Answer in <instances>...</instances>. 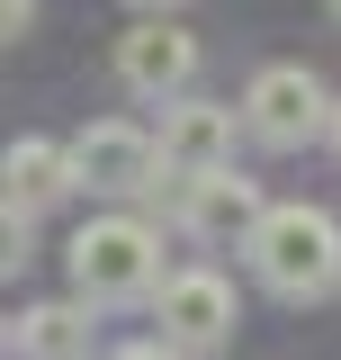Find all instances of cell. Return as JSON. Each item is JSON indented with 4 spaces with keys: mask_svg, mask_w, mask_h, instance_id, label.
Here are the masks:
<instances>
[{
    "mask_svg": "<svg viewBox=\"0 0 341 360\" xmlns=\"http://www.w3.org/2000/svg\"><path fill=\"white\" fill-rule=\"evenodd\" d=\"M333 9H341V0H333Z\"/></svg>",
    "mask_w": 341,
    "mask_h": 360,
    "instance_id": "15",
    "label": "cell"
},
{
    "mask_svg": "<svg viewBox=\"0 0 341 360\" xmlns=\"http://www.w3.org/2000/svg\"><path fill=\"white\" fill-rule=\"evenodd\" d=\"M260 217H269L260 189L234 180V172H198V180H189V207H180V225H189L198 243H234V234H252Z\"/></svg>",
    "mask_w": 341,
    "mask_h": 360,
    "instance_id": "8",
    "label": "cell"
},
{
    "mask_svg": "<svg viewBox=\"0 0 341 360\" xmlns=\"http://www.w3.org/2000/svg\"><path fill=\"white\" fill-rule=\"evenodd\" d=\"M162 172H180V180L234 172V108H215V99H170V117H162Z\"/></svg>",
    "mask_w": 341,
    "mask_h": 360,
    "instance_id": "7",
    "label": "cell"
},
{
    "mask_svg": "<svg viewBox=\"0 0 341 360\" xmlns=\"http://www.w3.org/2000/svg\"><path fill=\"white\" fill-rule=\"evenodd\" d=\"M117 360H189V352H170V342H126Z\"/></svg>",
    "mask_w": 341,
    "mask_h": 360,
    "instance_id": "11",
    "label": "cell"
},
{
    "mask_svg": "<svg viewBox=\"0 0 341 360\" xmlns=\"http://www.w3.org/2000/svg\"><path fill=\"white\" fill-rule=\"evenodd\" d=\"M0 172H9V207H27V217L81 189V162H72V144H45V135H18Z\"/></svg>",
    "mask_w": 341,
    "mask_h": 360,
    "instance_id": "9",
    "label": "cell"
},
{
    "mask_svg": "<svg viewBox=\"0 0 341 360\" xmlns=\"http://www.w3.org/2000/svg\"><path fill=\"white\" fill-rule=\"evenodd\" d=\"M0 18H9V37H27V18H36V0H0Z\"/></svg>",
    "mask_w": 341,
    "mask_h": 360,
    "instance_id": "12",
    "label": "cell"
},
{
    "mask_svg": "<svg viewBox=\"0 0 341 360\" xmlns=\"http://www.w3.org/2000/svg\"><path fill=\"white\" fill-rule=\"evenodd\" d=\"M9 342H18V360H90V307H72V297L27 307Z\"/></svg>",
    "mask_w": 341,
    "mask_h": 360,
    "instance_id": "10",
    "label": "cell"
},
{
    "mask_svg": "<svg viewBox=\"0 0 341 360\" xmlns=\"http://www.w3.org/2000/svg\"><path fill=\"white\" fill-rule=\"evenodd\" d=\"M162 342L189 360H207L234 342V288L215 279V270H170L162 279Z\"/></svg>",
    "mask_w": 341,
    "mask_h": 360,
    "instance_id": "5",
    "label": "cell"
},
{
    "mask_svg": "<svg viewBox=\"0 0 341 360\" xmlns=\"http://www.w3.org/2000/svg\"><path fill=\"white\" fill-rule=\"evenodd\" d=\"M135 18H180V9H189V0H126Z\"/></svg>",
    "mask_w": 341,
    "mask_h": 360,
    "instance_id": "13",
    "label": "cell"
},
{
    "mask_svg": "<svg viewBox=\"0 0 341 360\" xmlns=\"http://www.w3.org/2000/svg\"><path fill=\"white\" fill-rule=\"evenodd\" d=\"M243 243H252V270L279 297H323L341 279V225L323 207H269Z\"/></svg>",
    "mask_w": 341,
    "mask_h": 360,
    "instance_id": "1",
    "label": "cell"
},
{
    "mask_svg": "<svg viewBox=\"0 0 341 360\" xmlns=\"http://www.w3.org/2000/svg\"><path fill=\"white\" fill-rule=\"evenodd\" d=\"M117 82L135 99H180V90L198 82V37L180 18H135L126 37H117Z\"/></svg>",
    "mask_w": 341,
    "mask_h": 360,
    "instance_id": "4",
    "label": "cell"
},
{
    "mask_svg": "<svg viewBox=\"0 0 341 360\" xmlns=\"http://www.w3.org/2000/svg\"><path fill=\"white\" fill-rule=\"evenodd\" d=\"M72 288L90 307H117V297H153L162 288V234L144 217H90L72 234Z\"/></svg>",
    "mask_w": 341,
    "mask_h": 360,
    "instance_id": "2",
    "label": "cell"
},
{
    "mask_svg": "<svg viewBox=\"0 0 341 360\" xmlns=\"http://www.w3.org/2000/svg\"><path fill=\"white\" fill-rule=\"evenodd\" d=\"M333 153H341V108H333Z\"/></svg>",
    "mask_w": 341,
    "mask_h": 360,
    "instance_id": "14",
    "label": "cell"
},
{
    "mask_svg": "<svg viewBox=\"0 0 341 360\" xmlns=\"http://www.w3.org/2000/svg\"><path fill=\"white\" fill-rule=\"evenodd\" d=\"M72 162H81V189L135 198V189H153V172H162V144H153L144 127H126V117H99V127L72 144Z\"/></svg>",
    "mask_w": 341,
    "mask_h": 360,
    "instance_id": "6",
    "label": "cell"
},
{
    "mask_svg": "<svg viewBox=\"0 0 341 360\" xmlns=\"http://www.w3.org/2000/svg\"><path fill=\"white\" fill-rule=\"evenodd\" d=\"M333 108H341V99L314 82L305 63H269V72L243 90V127H252L260 144H279V153L305 144V135H333Z\"/></svg>",
    "mask_w": 341,
    "mask_h": 360,
    "instance_id": "3",
    "label": "cell"
}]
</instances>
